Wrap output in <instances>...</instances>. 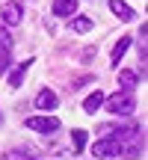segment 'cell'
Wrapping results in <instances>:
<instances>
[{"mask_svg":"<svg viewBox=\"0 0 148 160\" xmlns=\"http://www.w3.org/2000/svg\"><path fill=\"white\" fill-rule=\"evenodd\" d=\"M107 101V113L113 116H131L133 107H136V101H133V92H121V95H113V98H104Z\"/></svg>","mask_w":148,"mask_h":160,"instance_id":"cell-1","label":"cell"},{"mask_svg":"<svg viewBox=\"0 0 148 160\" xmlns=\"http://www.w3.org/2000/svg\"><path fill=\"white\" fill-rule=\"evenodd\" d=\"M24 125H27L30 131H39V133H53V131H59V119H53V116H33V119H27Z\"/></svg>","mask_w":148,"mask_h":160,"instance_id":"cell-2","label":"cell"},{"mask_svg":"<svg viewBox=\"0 0 148 160\" xmlns=\"http://www.w3.org/2000/svg\"><path fill=\"white\" fill-rule=\"evenodd\" d=\"M121 151H125V148H121V139L119 137H116V139H101V142L92 145V154H95V157H119Z\"/></svg>","mask_w":148,"mask_h":160,"instance_id":"cell-3","label":"cell"},{"mask_svg":"<svg viewBox=\"0 0 148 160\" xmlns=\"http://www.w3.org/2000/svg\"><path fill=\"white\" fill-rule=\"evenodd\" d=\"M110 12H113L119 21H133V18H136V15H133V9L125 3V0H110Z\"/></svg>","mask_w":148,"mask_h":160,"instance_id":"cell-4","label":"cell"},{"mask_svg":"<svg viewBox=\"0 0 148 160\" xmlns=\"http://www.w3.org/2000/svg\"><path fill=\"white\" fill-rule=\"evenodd\" d=\"M0 15H3V24H9V27H15V24H21L24 12H21V6H18V3H6Z\"/></svg>","mask_w":148,"mask_h":160,"instance_id":"cell-5","label":"cell"},{"mask_svg":"<svg viewBox=\"0 0 148 160\" xmlns=\"http://www.w3.org/2000/svg\"><path fill=\"white\" fill-rule=\"evenodd\" d=\"M74 12H77V0H53V15L71 18Z\"/></svg>","mask_w":148,"mask_h":160,"instance_id":"cell-6","label":"cell"},{"mask_svg":"<svg viewBox=\"0 0 148 160\" xmlns=\"http://www.w3.org/2000/svg\"><path fill=\"white\" fill-rule=\"evenodd\" d=\"M57 104H59V98L53 95L51 89H42L39 95H36V107H39V110H53Z\"/></svg>","mask_w":148,"mask_h":160,"instance_id":"cell-7","label":"cell"},{"mask_svg":"<svg viewBox=\"0 0 148 160\" xmlns=\"http://www.w3.org/2000/svg\"><path fill=\"white\" fill-rule=\"evenodd\" d=\"M30 65H33V59H24V62L9 74V86H12V89H18V86L24 83V77H27V68H30Z\"/></svg>","mask_w":148,"mask_h":160,"instance_id":"cell-8","label":"cell"},{"mask_svg":"<svg viewBox=\"0 0 148 160\" xmlns=\"http://www.w3.org/2000/svg\"><path fill=\"white\" fill-rule=\"evenodd\" d=\"M101 104H104V92L95 89V92L83 101V110H86V113H98V107H101Z\"/></svg>","mask_w":148,"mask_h":160,"instance_id":"cell-9","label":"cell"},{"mask_svg":"<svg viewBox=\"0 0 148 160\" xmlns=\"http://www.w3.org/2000/svg\"><path fill=\"white\" fill-rule=\"evenodd\" d=\"M127 45H131V39H127V36H121V39L116 42V48H113V65H119V62H121V57H125Z\"/></svg>","mask_w":148,"mask_h":160,"instance_id":"cell-10","label":"cell"},{"mask_svg":"<svg viewBox=\"0 0 148 160\" xmlns=\"http://www.w3.org/2000/svg\"><path fill=\"white\" fill-rule=\"evenodd\" d=\"M71 27L77 30V33H89V30L95 27V24H92V18H86V15H77V18L71 21Z\"/></svg>","mask_w":148,"mask_h":160,"instance_id":"cell-11","label":"cell"},{"mask_svg":"<svg viewBox=\"0 0 148 160\" xmlns=\"http://www.w3.org/2000/svg\"><path fill=\"white\" fill-rule=\"evenodd\" d=\"M119 83H121V89L131 92L136 86V71H119Z\"/></svg>","mask_w":148,"mask_h":160,"instance_id":"cell-12","label":"cell"},{"mask_svg":"<svg viewBox=\"0 0 148 160\" xmlns=\"http://www.w3.org/2000/svg\"><path fill=\"white\" fill-rule=\"evenodd\" d=\"M71 137H74V151H83V145H86V137H89V133H86V131H74Z\"/></svg>","mask_w":148,"mask_h":160,"instance_id":"cell-13","label":"cell"},{"mask_svg":"<svg viewBox=\"0 0 148 160\" xmlns=\"http://www.w3.org/2000/svg\"><path fill=\"white\" fill-rule=\"evenodd\" d=\"M6 68H9V51L0 48V74H6Z\"/></svg>","mask_w":148,"mask_h":160,"instance_id":"cell-14","label":"cell"},{"mask_svg":"<svg viewBox=\"0 0 148 160\" xmlns=\"http://www.w3.org/2000/svg\"><path fill=\"white\" fill-rule=\"evenodd\" d=\"M0 48H6V51L12 48V39H9V33H6L3 27H0Z\"/></svg>","mask_w":148,"mask_h":160,"instance_id":"cell-15","label":"cell"}]
</instances>
